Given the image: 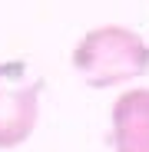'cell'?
<instances>
[{
	"label": "cell",
	"mask_w": 149,
	"mask_h": 152,
	"mask_svg": "<svg viewBox=\"0 0 149 152\" xmlns=\"http://www.w3.org/2000/svg\"><path fill=\"white\" fill-rule=\"evenodd\" d=\"M70 63L86 86L113 89L149 73V46L136 30L119 27V23H103V27L86 30L73 43Z\"/></svg>",
	"instance_id": "6da1fadb"
},
{
	"label": "cell",
	"mask_w": 149,
	"mask_h": 152,
	"mask_svg": "<svg viewBox=\"0 0 149 152\" xmlns=\"http://www.w3.org/2000/svg\"><path fill=\"white\" fill-rule=\"evenodd\" d=\"M116 152H149V86H129L113 103Z\"/></svg>",
	"instance_id": "7a4b0ae2"
},
{
	"label": "cell",
	"mask_w": 149,
	"mask_h": 152,
	"mask_svg": "<svg viewBox=\"0 0 149 152\" xmlns=\"http://www.w3.org/2000/svg\"><path fill=\"white\" fill-rule=\"evenodd\" d=\"M40 119V99L37 89H0V149L23 145Z\"/></svg>",
	"instance_id": "3957f363"
},
{
	"label": "cell",
	"mask_w": 149,
	"mask_h": 152,
	"mask_svg": "<svg viewBox=\"0 0 149 152\" xmlns=\"http://www.w3.org/2000/svg\"><path fill=\"white\" fill-rule=\"evenodd\" d=\"M146 46H149V43H146Z\"/></svg>",
	"instance_id": "277c9868"
}]
</instances>
